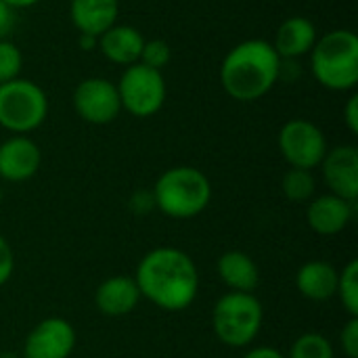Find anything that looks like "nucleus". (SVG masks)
I'll list each match as a JSON object with an SVG mask.
<instances>
[{
	"mask_svg": "<svg viewBox=\"0 0 358 358\" xmlns=\"http://www.w3.org/2000/svg\"><path fill=\"white\" fill-rule=\"evenodd\" d=\"M218 279L231 289L241 294H254L260 285V271L254 258L241 250L224 252L216 262Z\"/></svg>",
	"mask_w": 358,
	"mask_h": 358,
	"instance_id": "nucleus-18",
	"label": "nucleus"
},
{
	"mask_svg": "<svg viewBox=\"0 0 358 358\" xmlns=\"http://www.w3.org/2000/svg\"><path fill=\"white\" fill-rule=\"evenodd\" d=\"M23 69V52L10 40H0V84L21 78Z\"/></svg>",
	"mask_w": 358,
	"mask_h": 358,
	"instance_id": "nucleus-23",
	"label": "nucleus"
},
{
	"mask_svg": "<svg viewBox=\"0 0 358 358\" xmlns=\"http://www.w3.org/2000/svg\"><path fill=\"white\" fill-rule=\"evenodd\" d=\"M15 13L17 10L13 6H8L6 2L0 0V40H6L10 36V31L15 27V19H17Z\"/></svg>",
	"mask_w": 358,
	"mask_h": 358,
	"instance_id": "nucleus-29",
	"label": "nucleus"
},
{
	"mask_svg": "<svg viewBox=\"0 0 358 358\" xmlns=\"http://www.w3.org/2000/svg\"><path fill=\"white\" fill-rule=\"evenodd\" d=\"M76 329L63 317L42 319L23 342L21 358H69L76 350Z\"/></svg>",
	"mask_w": 358,
	"mask_h": 358,
	"instance_id": "nucleus-10",
	"label": "nucleus"
},
{
	"mask_svg": "<svg viewBox=\"0 0 358 358\" xmlns=\"http://www.w3.org/2000/svg\"><path fill=\"white\" fill-rule=\"evenodd\" d=\"M243 358H285V355L273 346H256V348L248 350Z\"/></svg>",
	"mask_w": 358,
	"mask_h": 358,
	"instance_id": "nucleus-30",
	"label": "nucleus"
},
{
	"mask_svg": "<svg viewBox=\"0 0 358 358\" xmlns=\"http://www.w3.org/2000/svg\"><path fill=\"white\" fill-rule=\"evenodd\" d=\"M115 86L120 94L122 111L141 120L159 113L168 96L164 73L143 63L124 67Z\"/></svg>",
	"mask_w": 358,
	"mask_h": 358,
	"instance_id": "nucleus-7",
	"label": "nucleus"
},
{
	"mask_svg": "<svg viewBox=\"0 0 358 358\" xmlns=\"http://www.w3.org/2000/svg\"><path fill=\"white\" fill-rule=\"evenodd\" d=\"M2 2H6L8 6H13L15 10H19V8H31V6H36L40 0H2Z\"/></svg>",
	"mask_w": 358,
	"mask_h": 358,
	"instance_id": "nucleus-32",
	"label": "nucleus"
},
{
	"mask_svg": "<svg viewBox=\"0 0 358 358\" xmlns=\"http://www.w3.org/2000/svg\"><path fill=\"white\" fill-rule=\"evenodd\" d=\"M319 34L315 23L304 15H292L287 17L275 31V40L271 42L281 61H298L300 57H306Z\"/></svg>",
	"mask_w": 358,
	"mask_h": 358,
	"instance_id": "nucleus-15",
	"label": "nucleus"
},
{
	"mask_svg": "<svg viewBox=\"0 0 358 358\" xmlns=\"http://www.w3.org/2000/svg\"><path fill=\"white\" fill-rule=\"evenodd\" d=\"M277 143L289 168H300L310 172L321 166L329 149L325 132L315 122L304 117H294L285 122L279 130Z\"/></svg>",
	"mask_w": 358,
	"mask_h": 358,
	"instance_id": "nucleus-8",
	"label": "nucleus"
},
{
	"mask_svg": "<svg viewBox=\"0 0 358 358\" xmlns=\"http://www.w3.org/2000/svg\"><path fill=\"white\" fill-rule=\"evenodd\" d=\"M141 298L166 313L187 310L199 294V271L193 258L178 248L147 252L134 273Z\"/></svg>",
	"mask_w": 358,
	"mask_h": 358,
	"instance_id": "nucleus-1",
	"label": "nucleus"
},
{
	"mask_svg": "<svg viewBox=\"0 0 358 358\" xmlns=\"http://www.w3.org/2000/svg\"><path fill=\"white\" fill-rule=\"evenodd\" d=\"M120 0H69V19L80 34L99 38L117 23Z\"/></svg>",
	"mask_w": 358,
	"mask_h": 358,
	"instance_id": "nucleus-17",
	"label": "nucleus"
},
{
	"mask_svg": "<svg viewBox=\"0 0 358 358\" xmlns=\"http://www.w3.org/2000/svg\"><path fill=\"white\" fill-rule=\"evenodd\" d=\"M96 40H99V38H94V36L80 34L78 44H80V48H82V50H92V48H96Z\"/></svg>",
	"mask_w": 358,
	"mask_h": 358,
	"instance_id": "nucleus-31",
	"label": "nucleus"
},
{
	"mask_svg": "<svg viewBox=\"0 0 358 358\" xmlns=\"http://www.w3.org/2000/svg\"><path fill=\"white\" fill-rule=\"evenodd\" d=\"M128 208L132 214L136 216H147L155 210V199H153V193L149 189H141V191H134L132 197L128 199Z\"/></svg>",
	"mask_w": 358,
	"mask_h": 358,
	"instance_id": "nucleus-26",
	"label": "nucleus"
},
{
	"mask_svg": "<svg viewBox=\"0 0 358 358\" xmlns=\"http://www.w3.org/2000/svg\"><path fill=\"white\" fill-rule=\"evenodd\" d=\"M42 151L27 134H13L0 143V180L25 182L38 174Z\"/></svg>",
	"mask_w": 358,
	"mask_h": 358,
	"instance_id": "nucleus-12",
	"label": "nucleus"
},
{
	"mask_svg": "<svg viewBox=\"0 0 358 358\" xmlns=\"http://www.w3.org/2000/svg\"><path fill=\"white\" fill-rule=\"evenodd\" d=\"M340 346L346 358H358V317H350L342 327Z\"/></svg>",
	"mask_w": 358,
	"mask_h": 358,
	"instance_id": "nucleus-25",
	"label": "nucleus"
},
{
	"mask_svg": "<svg viewBox=\"0 0 358 358\" xmlns=\"http://www.w3.org/2000/svg\"><path fill=\"white\" fill-rule=\"evenodd\" d=\"M71 105L80 120L92 126H105L117 120L122 113V103L115 82L92 76L78 82L71 94Z\"/></svg>",
	"mask_w": 358,
	"mask_h": 358,
	"instance_id": "nucleus-9",
	"label": "nucleus"
},
{
	"mask_svg": "<svg viewBox=\"0 0 358 358\" xmlns=\"http://www.w3.org/2000/svg\"><path fill=\"white\" fill-rule=\"evenodd\" d=\"M143 46H145V36L141 34V29H136L134 25H126V23L111 25L96 40V48L101 50V55L109 63L122 65V67L138 63Z\"/></svg>",
	"mask_w": 358,
	"mask_h": 358,
	"instance_id": "nucleus-14",
	"label": "nucleus"
},
{
	"mask_svg": "<svg viewBox=\"0 0 358 358\" xmlns=\"http://www.w3.org/2000/svg\"><path fill=\"white\" fill-rule=\"evenodd\" d=\"M151 193L155 210L174 220H189L208 210L212 201V182L199 168L174 166L159 174Z\"/></svg>",
	"mask_w": 358,
	"mask_h": 358,
	"instance_id": "nucleus-3",
	"label": "nucleus"
},
{
	"mask_svg": "<svg viewBox=\"0 0 358 358\" xmlns=\"http://www.w3.org/2000/svg\"><path fill=\"white\" fill-rule=\"evenodd\" d=\"M310 57L313 78L327 90L348 92L358 84V36L352 29H331L317 38Z\"/></svg>",
	"mask_w": 358,
	"mask_h": 358,
	"instance_id": "nucleus-4",
	"label": "nucleus"
},
{
	"mask_svg": "<svg viewBox=\"0 0 358 358\" xmlns=\"http://www.w3.org/2000/svg\"><path fill=\"white\" fill-rule=\"evenodd\" d=\"M344 124H346L348 132L357 136L358 134V94L357 92H352V94L348 96L346 105H344Z\"/></svg>",
	"mask_w": 358,
	"mask_h": 358,
	"instance_id": "nucleus-28",
	"label": "nucleus"
},
{
	"mask_svg": "<svg viewBox=\"0 0 358 358\" xmlns=\"http://www.w3.org/2000/svg\"><path fill=\"white\" fill-rule=\"evenodd\" d=\"M340 271L325 260L304 262L296 273V287L302 298L310 302H327L336 298Z\"/></svg>",
	"mask_w": 358,
	"mask_h": 358,
	"instance_id": "nucleus-19",
	"label": "nucleus"
},
{
	"mask_svg": "<svg viewBox=\"0 0 358 358\" xmlns=\"http://www.w3.org/2000/svg\"><path fill=\"white\" fill-rule=\"evenodd\" d=\"M2 195H4V193H2V185H0V206H2Z\"/></svg>",
	"mask_w": 358,
	"mask_h": 358,
	"instance_id": "nucleus-33",
	"label": "nucleus"
},
{
	"mask_svg": "<svg viewBox=\"0 0 358 358\" xmlns=\"http://www.w3.org/2000/svg\"><path fill=\"white\" fill-rule=\"evenodd\" d=\"M264 323L262 302L254 294L229 292L212 310V327L218 342L229 348H248L260 336Z\"/></svg>",
	"mask_w": 358,
	"mask_h": 358,
	"instance_id": "nucleus-5",
	"label": "nucleus"
},
{
	"mask_svg": "<svg viewBox=\"0 0 358 358\" xmlns=\"http://www.w3.org/2000/svg\"><path fill=\"white\" fill-rule=\"evenodd\" d=\"M172 61V46L162 40V38H151V40H145V46H143V52H141V61L143 65L151 67V69H157V71H164Z\"/></svg>",
	"mask_w": 358,
	"mask_h": 358,
	"instance_id": "nucleus-24",
	"label": "nucleus"
},
{
	"mask_svg": "<svg viewBox=\"0 0 358 358\" xmlns=\"http://www.w3.org/2000/svg\"><path fill=\"white\" fill-rule=\"evenodd\" d=\"M355 212H357V201H348L334 193H325L308 201L306 222L317 235L334 237L340 235L352 222Z\"/></svg>",
	"mask_w": 358,
	"mask_h": 358,
	"instance_id": "nucleus-13",
	"label": "nucleus"
},
{
	"mask_svg": "<svg viewBox=\"0 0 358 358\" xmlns=\"http://www.w3.org/2000/svg\"><path fill=\"white\" fill-rule=\"evenodd\" d=\"M281 191L289 201L304 203L310 201L317 193V180L310 170H300V168H289L283 174L281 180Z\"/></svg>",
	"mask_w": 358,
	"mask_h": 358,
	"instance_id": "nucleus-20",
	"label": "nucleus"
},
{
	"mask_svg": "<svg viewBox=\"0 0 358 358\" xmlns=\"http://www.w3.org/2000/svg\"><path fill=\"white\" fill-rule=\"evenodd\" d=\"M141 302V292L134 277L113 275L105 279L94 292V304L105 317H124L130 315Z\"/></svg>",
	"mask_w": 358,
	"mask_h": 358,
	"instance_id": "nucleus-16",
	"label": "nucleus"
},
{
	"mask_svg": "<svg viewBox=\"0 0 358 358\" xmlns=\"http://www.w3.org/2000/svg\"><path fill=\"white\" fill-rule=\"evenodd\" d=\"M48 117L44 88L27 78L0 84V126L13 134H29Z\"/></svg>",
	"mask_w": 358,
	"mask_h": 358,
	"instance_id": "nucleus-6",
	"label": "nucleus"
},
{
	"mask_svg": "<svg viewBox=\"0 0 358 358\" xmlns=\"http://www.w3.org/2000/svg\"><path fill=\"white\" fill-rule=\"evenodd\" d=\"M319 168L329 193L348 201H357L358 149L355 145H338L334 149H327Z\"/></svg>",
	"mask_w": 358,
	"mask_h": 358,
	"instance_id": "nucleus-11",
	"label": "nucleus"
},
{
	"mask_svg": "<svg viewBox=\"0 0 358 358\" xmlns=\"http://www.w3.org/2000/svg\"><path fill=\"white\" fill-rule=\"evenodd\" d=\"M13 271H15V256H13L8 241L0 233V287L8 283V279L13 277Z\"/></svg>",
	"mask_w": 358,
	"mask_h": 358,
	"instance_id": "nucleus-27",
	"label": "nucleus"
},
{
	"mask_svg": "<svg viewBox=\"0 0 358 358\" xmlns=\"http://www.w3.org/2000/svg\"><path fill=\"white\" fill-rule=\"evenodd\" d=\"M336 296L340 298L348 317H358V262L350 260L338 275V289Z\"/></svg>",
	"mask_w": 358,
	"mask_h": 358,
	"instance_id": "nucleus-22",
	"label": "nucleus"
},
{
	"mask_svg": "<svg viewBox=\"0 0 358 358\" xmlns=\"http://www.w3.org/2000/svg\"><path fill=\"white\" fill-rule=\"evenodd\" d=\"M285 358H336V350L323 334L308 331L292 342Z\"/></svg>",
	"mask_w": 358,
	"mask_h": 358,
	"instance_id": "nucleus-21",
	"label": "nucleus"
},
{
	"mask_svg": "<svg viewBox=\"0 0 358 358\" xmlns=\"http://www.w3.org/2000/svg\"><path fill=\"white\" fill-rule=\"evenodd\" d=\"M279 76L281 57L262 38L235 44L220 63V86L239 103H254L266 96L279 82Z\"/></svg>",
	"mask_w": 358,
	"mask_h": 358,
	"instance_id": "nucleus-2",
	"label": "nucleus"
}]
</instances>
